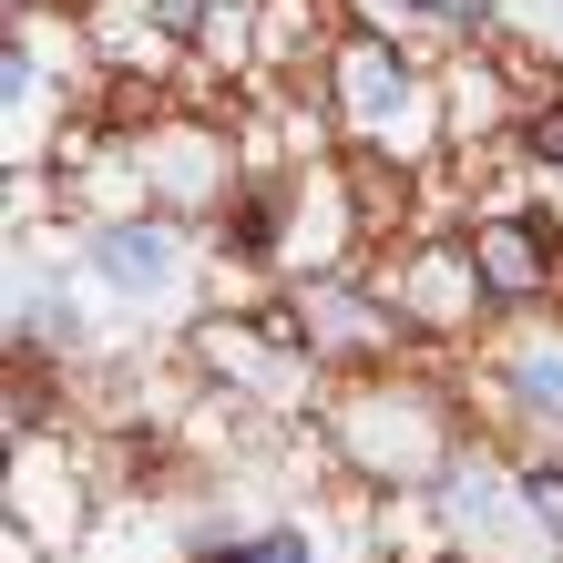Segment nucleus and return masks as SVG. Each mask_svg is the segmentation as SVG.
Returning a JSON list of instances; mask_svg holds the SVG:
<instances>
[{
	"instance_id": "f257e3e1",
	"label": "nucleus",
	"mask_w": 563,
	"mask_h": 563,
	"mask_svg": "<svg viewBox=\"0 0 563 563\" xmlns=\"http://www.w3.org/2000/svg\"><path fill=\"white\" fill-rule=\"evenodd\" d=\"M92 267H103V287H123V297H154L164 267H175V236H164V225H113V236L92 246Z\"/></svg>"
},
{
	"instance_id": "f03ea898",
	"label": "nucleus",
	"mask_w": 563,
	"mask_h": 563,
	"mask_svg": "<svg viewBox=\"0 0 563 563\" xmlns=\"http://www.w3.org/2000/svg\"><path fill=\"white\" fill-rule=\"evenodd\" d=\"M339 92H349V113L358 123H389V113H400V52H389V42H349L339 52Z\"/></svg>"
},
{
	"instance_id": "7ed1b4c3",
	"label": "nucleus",
	"mask_w": 563,
	"mask_h": 563,
	"mask_svg": "<svg viewBox=\"0 0 563 563\" xmlns=\"http://www.w3.org/2000/svg\"><path fill=\"white\" fill-rule=\"evenodd\" d=\"M482 287L492 297H522V287H543V236L533 225H482Z\"/></svg>"
},
{
	"instance_id": "20e7f679",
	"label": "nucleus",
	"mask_w": 563,
	"mask_h": 563,
	"mask_svg": "<svg viewBox=\"0 0 563 563\" xmlns=\"http://www.w3.org/2000/svg\"><path fill=\"white\" fill-rule=\"evenodd\" d=\"M512 389H522V410L563 420V349H522V358H512Z\"/></svg>"
},
{
	"instance_id": "39448f33",
	"label": "nucleus",
	"mask_w": 563,
	"mask_h": 563,
	"mask_svg": "<svg viewBox=\"0 0 563 563\" xmlns=\"http://www.w3.org/2000/svg\"><path fill=\"white\" fill-rule=\"evenodd\" d=\"M522 512H543V533L563 543V472H533V482H522Z\"/></svg>"
},
{
	"instance_id": "423d86ee",
	"label": "nucleus",
	"mask_w": 563,
	"mask_h": 563,
	"mask_svg": "<svg viewBox=\"0 0 563 563\" xmlns=\"http://www.w3.org/2000/svg\"><path fill=\"white\" fill-rule=\"evenodd\" d=\"M206 563H308V543H297V533H267V543H246V553H206Z\"/></svg>"
},
{
	"instance_id": "0eeeda50",
	"label": "nucleus",
	"mask_w": 563,
	"mask_h": 563,
	"mask_svg": "<svg viewBox=\"0 0 563 563\" xmlns=\"http://www.w3.org/2000/svg\"><path fill=\"white\" fill-rule=\"evenodd\" d=\"M154 21L164 31H206V0H154Z\"/></svg>"
},
{
	"instance_id": "6e6552de",
	"label": "nucleus",
	"mask_w": 563,
	"mask_h": 563,
	"mask_svg": "<svg viewBox=\"0 0 563 563\" xmlns=\"http://www.w3.org/2000/svg\"><path fill=\"white\" fill-rule=\"evenodd\" d=\"M533 154H543V164H563V113H543V123H533Z\"/></svg>"
},
{
	"instance_id": "1a4fd4ad",
	"label": "nucleus",
	"mask_w": 563,
	"mask_h": 563,
	"mask_svg": "<svg viewBox=\"0 0 563 563\" xmlns=\"http://www.w3.org/2000/svg\"><path fill=\"white\" fill-rule=\"evenodd\" d=\"M430 11H451V31H472V21L492 11V0H430Z\"/></svg>"
},
{
	"instance_id": "9d476101",
	"label": "nucleus",
	"mask_w": 563,
	"mask_h": 563,
	"mask_svg": "<svg viewBox=\"0 0 563 563\" xmlns=\"http://www.w3.org/2000/svg\"><path fill=\"white\" fill-rule=\"evenodd\" d=\"M379 11H410V0H379Z\"/></svg>"
}]
</instances>
